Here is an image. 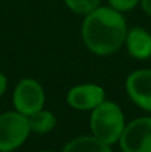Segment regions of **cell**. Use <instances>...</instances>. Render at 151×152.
I'll list each match as a JSON object with an SVG mask.
<instances>
[{
    "instance_id": "8fae6325",
    "label": "cell",
    "mask_w": 151,
    "mask_h": 152,
    "mask_svg": "<svg viewBox=\"0 0 151 152\" xmlns=\"http://www.w3.org/2000/svg\"><path fill=\"white\" fill-rule=\"evenodd\" d=\"M67 7L77 15H88L99 6L101 0H64Z\"/></svg>"
},
{
    "instance_id": "7c38bea8",
    "label": "cell",
    "mask_w": 151,
    "mask_h": 152,
    "mask_svg": "<svg viewBox=\"0 0 151 152\" xmlns=\"http://www.w3.org/2000/svg\"><path fill=\"white\" fill-rule=\"evenodd\" d=\"M141 0H108L110 6L114 7L116 10L119 12H127V10H132Z\"/></svg>"
},
{
    "instance_id": "277c9868",
    "label": "cell",
    "mask_w": 151,
    "mask_h": 152,
    "mask_svg": "<svg viewBox=\"0 0 151 152\" xmlns=\"http://www.w3.org/2000/svg\"><path fill=\"white\" fill-rule=\"evenodd\" d=\"M45 90L34 78H22L13 90V106L24 115H31L45 106Z\"/></svg>"
},
{
    "instance_id": "4fadbf2b",
    "label": "cell",
    "mask_w": 151,
    "mask_h": 152,
    "mask_svg": "<svg viewBox=\"0 0 151 152\" xmlns=\"http://www.w3.org/2000/svg\"><path fill=\"white\" fill-rule=\"evenodd\" d=\"M6 87H7V78L3 72H0V96L6 92Z\"/></svg>"
},
{
    "instance_id": "ba28073f",
    "label": "cell",
    "mask_w": 151,
    "mask_h": 152,
    "mask_svg": "<svg viewBox=\"0 0 151 152\" xmlns=\"http://www.w3.org/2000/svg\"><path fill=\"white\" fill-rule=\"evenodd\" d=\"M126 46L132 58L144 61L151 58V34L142 27H133L126 34Z\"/></svg>"
},
{
    "instance_id": "5b68a950",
    "label": "cell",
    "mask_w": 151,
    "mask_h": 152,
    "mask_svg": "<svg viewBox=\"0 0 151 152\" xmlns=\"http://www.w3.org/2000/svg\"><path fill=\"white\" fill-rule=\"evenodd\" d=\"M123 152H151V117H141L124 126L120 136Z\"/></svg>"
},
{
    "instance_id": "7a4b0ae2",
    "label": "cell",
    "mask_w": 151,
    "mask_h": 152,
    "mask_svg": "<svg viewBox=\"0 0 151 152\" xmlns=\"http://www.w3.org/2000/svg\"><path fill=\"white\" fill-rule=\"evenodd\" d=\"M124 115L117 103L104 101L92 109L91 130L92 134L101 142L107 145L119 142L124 130Z\"/></svg>"
},
{
    "instance_id": "52a82bcc",
    "label": "cell",
    "mask_w": 151,
    "mask_h": 152,
    "mask_svg": "<svg viewBox=\"0 0 151 152\" xmlns=\"http://www.w3.org/2000/svg\"><path fill=\"white\" fill-rule=\"evenodd\" d=\"M105 101V92L98 84H79L68 90L67 102L71 108L89 111Z\"/></svg>"
},
{
    "instance_id": "9c48e42d",
    "label": "cell",
    "mask_w": 151,
    "mask_h": 152,
    "mask_svg": "<svg viewBox=\"0 0 151 152\" xmlns=\"http://www.w3.org/2000/svg\"><path fill=\"white\" fill-rule=\"evenodd\" d=\"M62 152H113L110 145L101 142L94 134L92 136H80L68 142Z\"/></svg>"
},
{
    "instance_id": "5bb4252c",
    "label": "cell",
    "mask_w": 151,
    "mask_h": 152,
    "mask_svg": "<svg viewBox=\"0 0 151 152\" xmlns=\"http://www.w3.org/2000/svg\"><path fill=\"white\" fill-rule=\"evenodd\" d=\"M141 4H142V9H144V12L151 16V0H141Z\"/></svg>"
},
{
    "instance_id": "8992f818",
    "label": "cell",
    "mask_w": 151,
    "mask_h": 152,
    "mask_svg": "<svg viewBox=\"0 0 151 152\" xmlns=\"http://www.w3.org/2000/svg\"><path fill=\"white\" fill-rule=\"evenodd\" d=\"M126 92L135 105L151 112V69L133 71L126 78Z\"/></svg>"
},
{
    "instance_id": "9a60e30c",
    "label": "cell",
    "mask_w": 151,
    "mask_h": 152,
    "mask_svg": "<svg viewBox=\"0 0 151 152\" xmlns=\"http://www.w3.org/2000/svg\"><path fill=\"white\" fill-rule=\"evenodd\" d=\"M40 152H53V151H40Z\"/></svg>"
},
{
    "instance_id": "3957f363",
    "label": "cell",
    "mask_w": 151,
    "mask_h": 152,
    "mask_svg": "<svg viewBox=\"0 0 151 152\" xmlns=\"http://www.w3.org/2000/svg\"><path fill=\"white\" fill-rule=\"evenodd\" d=\"M31 129L28 117L18 111H7L0 115V152L18 149L28 137Z\"/></svg>"
},
{
    "instance_id": "30bf717a",
    "label": "cell",
    "mask_w": 151,
    "mask_h": 152,
    "mask_svg": "<svg viewBox=\"0 0 151 152\" xmlns=\"http://www.w3.org/2000/svg\"><path fill=\"white\" fill-rule=\"evenodd\" d=\"M28 123H30V129L34 133H49L50 130L55 129L56 126V117L46 109H40L31 115H28Z\"/></svg>"
},
{
    "instance_id": "6da1fadb",
    "label": "cell",
    "mask_w": 151,
    "mask_h": 152,
    "mask_svg": "<svg viewBox=\"0 0 151 152\" xmlns=\"http://www.w3.org/2000/svg\"><path fill=\"white\" fill-rule=\"evenodd\" d=\"M127 27L122 12L111 6H98L89 12L82 25L86 48L98 56L117 52L126 42Z\"/></svg>"
}]
</instances>
